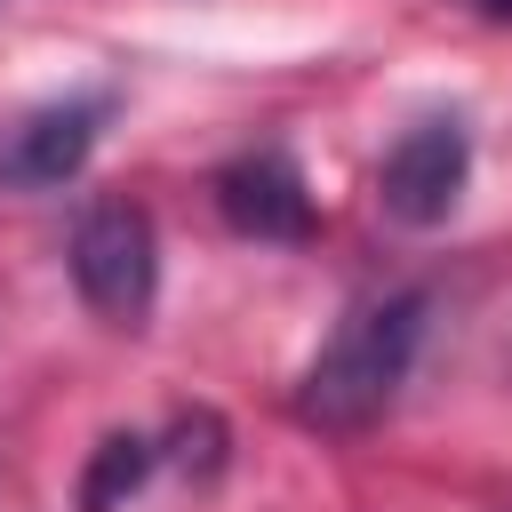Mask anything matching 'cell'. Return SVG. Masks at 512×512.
I'll return each instance as SVG.
<instances>
[{
    "label": "cell",
    "instance_id": "cell-1",
    "mask_svg": "<svg viewBox=\"0 0 512 512\" xmlns=\"http://www.w3.org/2000/svg\"><path fill=\"white\" fill-rule=\"evenodd\" d=\"M424 312H432L424 288L360 296V304L328 328V344L304 360V376H296V416H304L312 432H368V424L400 400V384H408V368H416Z\"/></svg>",
    "mask_w": 512,
    "mask_h": 512
},
{
    "label": "cell",
    "instance_id": "cell-2",
    "mask_svg": "<svg viewBox=\"0 0 512 512\" xmlns=\"http://www.w3.org/2000/svg\"><path fill=\"white\" fill-rule=\"evenodd\" d=\"M72 288L112 328H144V312L160 296V232L136 200H96L72 224Z\"/></svg>",
    "mask_w": 512,
    "mask_h": 512
},
{
    "label": "cell",
    "instance_id": "cell-3",
    "mask_svg": "<svg viewBox=\"0 0 512 512\" xmlns=\"http://www.w3.org/2000/svg\"><path fill=\"white\" fill-rule=\"evenodd\" d=\"M464 176H472V136H464V120H416V128H400V144L384 152V168H376V208L392 216V224H408V232H432V224H448L456 216V200H464Z\"/></svg>",
    "mask_w": 512,
    "mask_h": 512
},
{
    "label": "cell",
    "instance_id": "cell-4",
    "mask_svg": "<svg viewBox=\"0 0 512 512\" xmlns=\"http://www.w3.org/2000/svg\"><path fill=\"white\" fill-rule=\"evenodd\" d=\"M104 120H112V96H104V88L32 104L24 120L0 128V184H8V192H56V184H72V176L88 168Z\"/></svg>",
    "mask_w": 512,
    "mask_h": 512
},
{
    "label": "cell",
    "instance_id": "cell-5",
    "mask_svg": "<svg viewBox=\"0 0 512 512\" xmlns=\"http://www.w3.org/2000/svg\"><path fill=\"white\" fill-rule=\"evenodd\" d=\"M216 216L240 232V240H312V184L296 168V152L280 144H256L240 160L216 168Z\"/></svg>",
    "mask_w": 512,
    "mask_h": 512
},
{
    "label": "cell",
    "instance_id": "cell-6",
    "mask_svg": "<svg viewBox=\"0 0 512 512\" xmlns=\"http://www.w3.org/2000/svg\"><path fill=\"white\" fill-rule=\"evenodd\" d=\"M152 464H160V448L144 432H104L96 456H88V472H80V512H120L152 480Z\"/></svg>",
    "mask_w": 512,
    "mask_h": 512
},
{
    "label": "cell",
    "instance_id": "cell-7",
    "mask_svg": "<svg viewBox=\"0 0 512 512\" xmlns=\"http://www.w3.org/2000/svg\"><path fill=\"white\" fill-rule=\"evenodd\" d=\"M472 8H480V16H512V0H472Z\"/></svg>",
    "mask_w": 512,
    "mask_h": 512
}]
</instances>
